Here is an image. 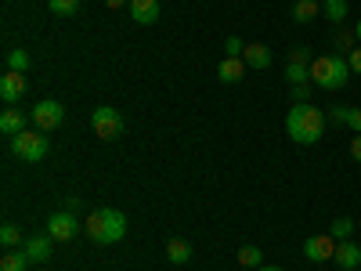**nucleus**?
I'll use <instances>...</instances> for the list:
<instances>
[{
  "instance_id": "f257e3e1",
  "label": "nucleus",
  "mask_w": 361,
  "mask_h": 271,
  "mask_svg": "<svg viewBox=\"0 0 361 271\" xmlns=\"http://www.w3.org/2000/svg\"><path fill=\"white\" fill-rule=\"evenodd\" d=\"M286 134H289L296 145H314V141H322V134H325V112L314 109L311 102H296V105L286 112Z\"/></svg>"
},
{
  "instance_id": "f03ea898",
  "label": "nucleus",
  "mask_w": 361,
  "mask_h": 271,
  "mask_svg": "<svg viewBox=\"0 0 361 271\" xmlns=\"http://www.w3.org/2000/svg\"><path fill=\"white\" fill-rule=\"evenodd\" d=\"M83 231H87L90 243H98V246H112V243H119V239L127 235V217L119 214V210L105 206V210H94V214H87Z\"/></svg>"
},
{
  "instance_id": "7ed1b4c3",
  "label": "nucleus",
  "mask_w": 361,
  "mask_h": 271,
  "mask_svg": "<svg viewBox=\"0 0 361 271\" xmlns=\"http://www.w3.org/2000/svg\"><path fill=\"white\" fill-rule=\"evenodd\" d=\"M350 66H347V54H318L311 62V83L322 90H343L350 80Z\"/></svg>"
},
{
  "instance_id": "20e7f679",
  "label": "nucleus",
  "mask_w": 361,
  "mask_h": 271,
  "mask_svg": "<svg viewBox=\"0 0 361 271\" xmlns=\"http://www.w3.org/2000/svg\"><path fill=\"white\" fill-rule=\"evenodd\" d=\"M11 152L25 163H44L51 152V141L44 131H22L18 138H11Z\"/></svg>"
},
{
  "instance_id": "39448f33",
  "label": "nucleus",
  "mask_w": 361,
  "mask_h": 271,
  "mask_svg": "<svg viewBox=\"0 0 361 271\" xmlns=\"http://www.w3.org/2000/svg\"><path fill=\"white\" fill-rule=\"evenodd\" d=\"M90 127H94V134L102 141H116L119 134H123V116H119L116 109H109V105H98L94 112H90Z\"/></svg>"
},
{
  "instance_id": "423d86ee",
  "label": "nucleus",
  "mask_w": 361,
  "mask_h": 271,
  "mask_svg": "<svg viewBox=\"0 0 361 271\" xmlns=\"http://www.w3.org/2000/svg\"><path fill=\"white\" fill-rule=\"evenodd\" d=\"M33 124H37V131H44V134H51L54 127H62V119H66V109H62V102H54V98H44V102H37L33 105Z\"/></svg>"
},
{
  "instance_id": "0eeeda50",
  "label": "nucleus",
  "mask_w": 361,
  "mask_h": 271,
  "mask_svg": "<svg viewBox=\"0 0 361 271\" xmlns=\"http://www.w3.org/2000/svg\"><path fill=\"white\" fill-rule=\"evenodd\" d=\"M76 231H80V217H76V214H69V210H58V214H51L47 235L54 239V243H69Z\"/></svg>"
},
{
  "instance_id": "6e6552de",
  "label": "nucleus",
  "mask_w": 361,
  "mask_h": 271,
  "mask_svg": "<svg viewBox=\"0 0 361 271\" xmlns=\"http://www.w3.org/2000/svg\"><path fill=\"white\" fill-rule=\"evenodd\" d=\"M304 257H307L311 264L333 260V257H336V239H333V235H311L307 243H304Z\"/></svg>"
},
{
  "instance_id": "1a4fd4ad",
  "label": "nucleus",
  "mask_w": 361,
  "mask_h": 271,
  "mask_svg": "<svg viewBox=\"0 0 361 271\" xmlns=\"http://www.w3.org/2000/svg\"><path fill=\"white\" fill-rule=\"evenodd\" d=\"M25 90H29V83H25V73H4L0 76V98H4V105H15V102H22L25 98Z\"/></svg>"
},
{
  "instance_id": "9d476101",
  "label": "nucleus",
  "mask_w": 361,
  "mask_h": 271,
  "mask_svg": "<svg viewBox=\"0 0 361 271\" xmlns=\"http://www.w3.org/2000/svg\"><path fill=\"white\" fill-rule=\"evenodd\" d=\"M29 119H33V116H25L22 109H4V112H0V134L18 138L22 131H29Z\"/></svg>"
},
{
  "instance_id": "9b49d317",
  "label": "nucleus",
  "mask_w": 361,
  "mask_h": 271,
  "mask_svg": "<svg viewBox=\"0 0 361 271\" xmlns=\"http://www.w3.org/2000/svg\"><path fill=\"white\" fill-rule=\"evenodd\" d=\"M159 0H130V18L137 25H156L159 22Z\"/></svg>"
},
{
  "instance_id": "f8f14e48",
  "label": "nucleus",
  "mask_w": 361,
  "mask_h": 271,
  "mask_svg": "<svg viewBox=\"0 0 361 271\" xmlns=\"http://www.w3.org/2000/svg\"><path fill=\"white\" fill-rule=\"evenodd\" d=\"M51 243H54L51 235H33V239L22 246V253L33 260V264H44V260H51Z\"/></svg>"
},
{
  "instance_id": "ddd939ff",
  "label": "nucleus",
  "mask_w": 361,
  "mask_h": 271,
  "mask_svg": "<svg viewBox=\"0 0 361 271\" xmlns=\"http://www.w3.org/2000/svg\"><path fill=\"white\" fill-rule=\"evenodd\" d=\"M246 62H243V58H231V54H224L221 58V66H217V76L224 80V83H238V80H243L246 76Z\"/></svg>"
},
{
  "instance_id": "4468645a",
  "label": "nucleus",
  "mask_w": 361,
  "mask_h": 271,
  "mask_svg": "<svg viewBox=\"0 0 361 271\" xmlns=\"http://www.w3.org/2000/svg\"><path fill=\"white\" fill-rule=\"evenodd\" d=\"M333 260H336V267L354 271V267H361V246L347 239V243H340V246H336V257H333Z\"/></svg>"
},
{
  "instance_id": "2eb2a0df",
  "label": "nucleus",
  "mask_w": 361,
  "mask_h": 271,
  "mask_svg": "<svg viewBox=\"0 0 361 271\" xmlns=\"http://www.w3.org/2000/svg\"><path fill=\"white\" fill-rule=\"evenodd\" d=\"M243 62H246L250 69H267V66H271V47H267V44H246Z\"/></svg>"
},
{
  "instance_id": "dca6fc26",
  "label": "nucleus",
  "mask_w": 361,
  "mask_h": 271,
  "mask_svg": "<svg viewBox=\"0 0 361 271\" xmlns=\"http://www.w3.org/2000/svg\"><path fill=\"white\" fill-rule=\"evenodd\" d=\"M318 15H322L318 0H296L293 4V22H314Z\"/></svg>"
},
{
  "instance_id": "f3484780",
  "label": "nucleus",
  "mask_w": 361,
  "mask_h": 271,
  "mask_svg": "<svg viewBox=\"0 0 361 271\" xmlns=\"http://www.w3.org/2000/svg\"><path fill=\"white\" fill-rule=\"evenodd\" d=\"M347 11H350L347 0H322V15H325L329 22H336V25L347 18Z\"/></svg>"
},
{
  "instance_id": "a211bd4d",
  "label": "nucleus",
  "mask_w": 361,
  "mask_h": 271,
  "mask_svg": "<svg viewBox=\"0 0 361 271\" xmlns=\"http://www.w3.org/2000/svg\"><path fill=\"white\" fill-rule=\"evenodd\" d=\"M192 257V246L185 243V239H170V243H166V260L170 264H185Z\"/></svg>"
},
{
  "instance_id": "6ab92c4d",
  "label": "nucleus",
  "mask_w": 361,
  "mask_h": 271,
  "mask_svg": "<svg viewBox=\"0 0 361 271\" xmlns=\"http://www.w3.org/2000/svg\"><path fill=\"white\" fill-rule=\"evenodd\" d=\"M333 44H336V51H343V54H350L354 47H357V37H354V29H336V33H333Z\"/></svg>"
},
{
  "instance_id": "aec40b11",
  "label": "nucleus",
  "mask_w": 361,
  "mask_h": 271,
  "mask_svg": "<svg viewBox=\"0 0 361 271\" xmlns=\"http://www.w3.org/2000/svg\"><path fill=\"white\" fill-rule=\"evenodd\" d=\"M29 264H33V260H29L22 250H18V253H4V257H0V271H25Z\"/></svg>"
},
{
  "instance_id": "412c9836",
  "label": "nucleus",
  "mask_w": 361,
  "mask_h": 271,
  "mask_svg": "<svg viewBox=\"0 0 361 271\" xmlns=\"http://www.w3.org/2000/svg\"><path fill=\"white\" fill-rule=\"evenodd\" d=\"M47 8H51V15H58V18H73V15L80 11V0H47Z\"/></svg>"
},
{
  "instance_id": "4be33fe9",
  "label": "nucleus",
  "mask_w": 361,
  "mask_h": 271,
  "mask_svg": "<svg viewBox=\"0 0 361 271\" xmlns=\"http://www.w3.org/2000/svg\"><path fill=\"white\" fill-rule=\"evenodd\" d=\"M329 235H333L336 243H347V239L354 235V221H350V217H336L333 228H329Z\"/></svg>"
},
{
  "instance_id": "5701e85b",
  "label": "nucleus",
  "mask_w": 361,
  "mask_h": 271,
  "mask_svg": "<svg viewBox=\"0 0 361 271\" xmlns=\"http://www.w3.org/2000/svg\"><path fill=\"white\" fill-rule=\"evenodd\" d=\"M238 264H243V267H260L264 264V253L257 250V246H243V250H238Z\"/></svg>"
},
{
  "instance_id": "b1692460",
  "label": "nucleus",
  "mask_w": 361,
  "mask_h": 271,
  "mask_svg": "<svg viewBox=\"0 0 361 271\" xmlns=\"http://www.w3.org/2000/svg\"><path fill=\"white\" fill-rule=\"evenodd\" d=\"M286 80L296 87V83H311V66H286Z\"/></svg>"
},
{
  "instance_id": "393cba45",
  "label": "nucleus",
  "mask_w": 361,
  "mask_h": 271,
  "mask_svg": "<svg viewBox=\"0 0 361 271\" xmlns=\"http://www.w3.org/2000/svg\"><path fill=\"white\" fill-rule=\"evenodd\" d=\"M347 116H350V105H329V112H325V124H336V127H343V124H347Z\"/></svg>"
},
{
  "instance_id": "a878e982",
  "label": "nucleus",
  "mask_w": 361,
  "mask_h": 271,
  "mask_svg": "<svg viewBox=\"0 0 361 271\" xmlns=\"http://www.w3.org/2000/svg\"><path fill=\"white\" fill-rule=\"evenodd\" d=\"M8 69H11V73H25V69H29V51H22V47L11 51V54H8Z\"/></svg>"
},
{
  "instance_id": "bb28decb",
  "label": "nucleus",
  "mask_w": 361,
  "mask_h": 271,
  "mask_svg": "<svg viewBox=\"0 0 361 271\" xmlns=\"http://www.w3.org/2000/svg\"><path fill=\"white\" fill-rule=\"evenodd\" d=\"M0 243H4V250L18 246V228L15 224H4V228H0Z\"/></svg>"
},
{
  "instance_id": "cd10ccee",
  "label": "nucleus",
  "mask_w": 361,
  "mask_h": 271,
  "mask_svg": "<svg viewBox=\"0 0 361 271\" xmlns=\"http://www.w3.org/2000/svg\"><path fill=\"white\" fill-rule=\"evenodd\" d=\"M289 62H293V66H311L314 58H311L307 47H293V51H289Z\"/></svg>"
},
{
  "instance_id": "c85d7f7f",
  "label": "nucleus",
  "mask_w": 361,
  "mask_h": 271,
  "mask_svg": "<svg viewBox=\"0 0 361 271\" xmlns=\"http://www.w3.org/2000/svg\"><path fill=\"white\" fill-rule=\"evenodd\" d=\"M243 51H246V44L238 40V37H228V40H224V54H231V58H243Z\"/></svg>"
},
{
  "instance_id": "c756f323",
  "label": "nucleus",
  "mask_w": 361,
  "mask_h": 271,
  "mask_svg": "<svg viewBox=\"0 0 361 271\" xmlns=\"http://www.w3.org/2000/svg\"><path fill=\"white\" fill-rule=\"evenodd\" d=\"M347 66H350V73H354V76H361V44L347 54Z\"/></svg>"
},
{
  "instance_id": "7c9ffc66",
  "label": "nucleus",
  "mask_w": 361,
  "mask_h": 271,
  "mask_svg": "<svg viewBox=\"0 0 361 271\" xmlns=\"http://www.w3.org/2000/svg\"><path fill=\"white\" fill-rule=\"evenodd\" d=\"M293 98L296 102H311V83H296L293 87Z\"/></svg>"
},
{
  "instance_id": "2f4dec72",
  "label": "nucleus",
  "mask_w": 361,
  "mask_h": 271,
  "mask_svg": "<svg viewBox=\"0 0 361 271\" xmlns=\"http://www.w3.org/2000/svg\"><path fill=\"white\" fill-rule=\"evenodd\" d=\"M347 127H350L354 134H361V109H354V105H350V116H347Z\"/></svg>"
},
{
  "instance_id": "473e14b6",
  "label": "nucleus",
  "mask_w": 361,
  "mask_h": 271,
  "mask_svg": "<svg viewBox=\"0 0 361 271\" xmlns=\"http://www.w3.org/2000/svg\"><path fill=\"white\" fill-rule=\"evenodd\" d=\"M350 156H354V159H357V163H361V134H357V138H354V141H350Z\"/></svg>"
},
{
  "instance_id": "72a5a7b5",
  "label": "nucleus",
  "mask_w": 361,
  "mask_h": 271,
  "mask_svg": "<svg viewBox=\"0 0 361 271\" xmlns=\"http://www.w3.org/2000/svg\"><path fill=\"white\" fill-rule=\"evenodd\" d=\"M66 210H69V214H76V210H80V199H76V195H69V199H66Z\"/></svg>"
},
{
  "instance_id": "f704fd0d",
  "label": "nucleus",
  "mask_w": 361,
  "mask_h": 271,
  "mask_svg": "<svg viewBox=\"0 0 361 271\" xmlns=\"http://www.w3.org/2000/svg\"><path fill=\"white\" fill-rule=\"evenodd\" d=\"M109 8H123V4H130V0H105Z\"/></svg>"
},
{
  "instance_id": "c9c22d12",
  "label": "nucleus",
  "mask_w": 361,
  "mask_h": 271,
  "mask_svg": "<svg viewBox=\"0 0 361 271\" xmlns=\"http://www.w3.org/2000/svg\"><path fill=\"white\" fill-rule=\"evenodd\" d=\"M354 37H357V44H361V22H354Z\"/></svg>"
},
{
  "instance_id": "e433bc0d",
  "label": "nucleus",
  "mask_w": 361,
  "mask_h": 271,
  "mask_svg": "<svg viewBox=\"0 0 361 271\" xmlns=\"http://www.w3.org/2000/svg\"><path fill=\"white\" fill-rule=\"evenodd\" d=\"M257 271H282V267H267V264H260V267H257Z\"/></svg>"
}]
</instances>
